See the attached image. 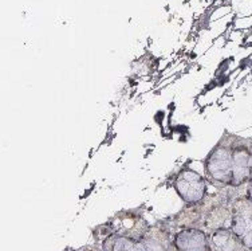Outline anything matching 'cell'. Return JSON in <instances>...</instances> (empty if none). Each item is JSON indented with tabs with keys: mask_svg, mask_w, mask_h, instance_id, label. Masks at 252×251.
Listing matches in <instances>:
<instances>
[{
	"mask_svg": "<svg viewBox=\"0 0 252 251\" xmlns=\"http://www.w3.org/2000/svg\"><path fill=\"white\" fill-rule=\"evenodd\" d=\"M231 231L240 239L243 246L252 251V203L242 202L233 211Z\"/></svg>",
	"mask_w": 252,
	"mask_h": 251,
	"instance_id": "3957f363",
	"label": "cell"
},
{
	"mask_svg": "<svg viewBox=\"0 0 252 251\" xmlns=\"http://www.w3.org/2000/svg\"><path fill=\"white\" fill-rule=\"evenodd\" d=\"M247 200L250 203H252V180L247 185Z\"/></svg>",
	"mask_w": 252,
	"mask_h": 251,
	"instance_id": "5b68a950",
	"label": "cell"
},
{
	"mask_svg": "<svg viewBox=\"0 0 252 251\" xmlns=\"http://www.w3.org/2000/svg\"><path fill=\"white\" fill-rule=\"evenodd\" d=\"M175 246L179 251H208L205 234L196 228L180 231L175 238Z\"/></svg>",
	"mask_w": 252,
	"mask_h": 251,
	"instance_id": "277c9868",
	"label": "cell"
},
{
	"mask_svg": "<svg viewBox=\"0 0 252 251\" xmlns=\"http://www.w3.org/2000/svg\"><path fill=\"white\" fill-rule=\"evenodd\" d=\"M175 188L181 198L188 203H197L204 196L205 183L197 172L185 169L177 176Z\"/></svg>",
	"mask_w": 252,
	"mask_h": 251,
	"instance_id": "7a4b0ae2",
	"label": "cell"
},
{
	"mask_svg": "<svg viewBox=\"0 0 252 251\" xmlns=\"http://www.w3.org/2000/svg\"><path fill=\"white\" fill-rule=\"evenodd\" d=\"M232 149L228 146H218L207 160L209 178L219 183L232 184Z\"/></svg>",
	"mask_w": 252,
	"mask_h": 251,
	"instance_id": "6da1fadb",
	"label": "cell"
},
{
	"mask_svg": "<svg viewBox=\"0 0 252 251\" xmlns=\"http://www.w3.org/2000/svg\"><path fill=\"white\" fill-rule=\"evenodd\" d=\"M251 146H252V144H251Z\"/></svg>",
	"mask_w": 252,
	"mask_h": 251,
	"instance_id": "8992f818",
	"label": "cell"
}]
</instances>
